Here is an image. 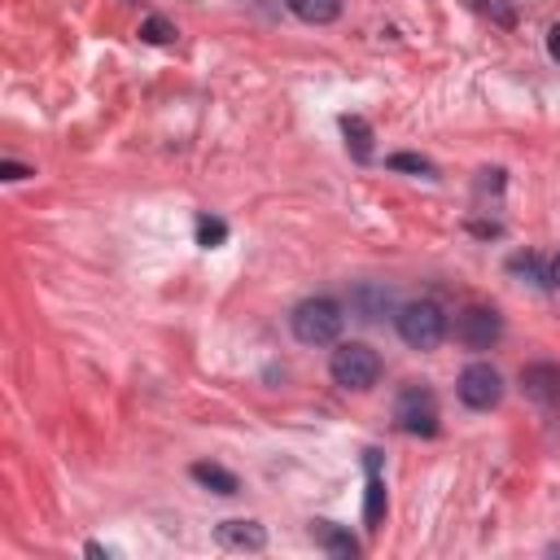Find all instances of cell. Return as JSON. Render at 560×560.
<instances>
[{"mask_svg": "<svg viewBox=\"0 0 560 560\" xmlns=\"http://www.w3.org/2000/svg\"><path fill=\"white\" fill-rule=\"evenodd\" d=\"M0 175H4V179H26V175H35V171H26V166H18V162H0Z\"/></svg>", "mask_w": 560, "mask_h": 560, "instance_id": "cell-19", "label": "cell"}, {"mask_svg": "<svg viewBox=\"0 0 560 560\" xmlns=\"http://www.w3.org/2000/svg\"><path fill=\"white\" fill-rule=\"evenodd\" d=\"M389 166H394V171H416V175H433V162H429V158H420V153H394V158H389Z\"/></svg>", "mask_w": 560, "mask_h": 560, "instance_id": "cell-18", "label": "cell"}, {"mask_svg": "<svg viewBox=\"0 0 560 560\" xmlns=\"http://www.w3.org/2000/svg\"><path fill=\"white\" fill-rule=\"evenodd\" d=\"M192 481L197 486H206V490H214V494H236L241 490V481H236V472H228L223 464H210V459H197L192 468Z\"/></svg>", "mask_w": 560, "mask_h": 560, "instance_id": "cell-10", "label": "cell"}, {"mask_svg": "<svg viewBox=\"0 0 560 560\" xmlns=\"http://www.w3.org/2000/svg\"><path fill=\"white\" fill-rule=\"evenodd\" d=\"M363 521H368V529H381V521H385V486H381V477H376V472L368 477V494H363Z\"/></svg>", "mask_w": 560, "mask_h": 560, "instance_id": "cell-13", "label": "cell"}, {"mask_svg": "<svg viewBox=\"0 0 560 560\" xmlns=\"http://www.w3.org/2000/svg\"><path fill=\"white\" fill-rule=\"evenodd\" d=\"M140 39H149V44H171V39H175V26H171L166 18H144V22H140Z\"/></svg>", "mask_w": 560, "mask_h": 560, "instance_id": "cell-17", "label": "cell"}, {"mask_svg": "<svg viewBox=\"0 0 560 560\" xmlns=\"http://www.w3.org/2000/svg\"><path fill=\"white\" fill-rule=\"evenodd\" d=\"M503 337V319L494 306H464L455 315V341L468 350H490Z\"/></svg>", "mask_w": 560, "mask_h": 560, "instance_id": "cell-6", "label": "cell"}, {"mask_svg": "<svg viewBox=\"0 0 560 560\" xmlns=\"http://www.w3.org/2000/svg\"><path fill=\"white\" fill-rule=\"evenodd\" d=\"M398 337L411 346V350H433L442 337H446V315L438 302L420 298V302H407L398 311Z\"/></svg>", "mask_w": 560, "mask_h": 560, "instance_id": "cell-3", "label": "cell"}, {"mask_svg": "<svg viewBox=\"0 0 560 560\" xmlns=\"http://www.w3.org/2000/svg\"><path fill=\"white\" fill-rule=\"evenodd\" d=\"M394 424L411 438H433L438 433V398L429 385H407L394 398Z\"/></svg>", "mask_w": 560, "mask_h": 560, "instance_id": "cell-4", "label": "cell"}, {"mask_svg": "<svg viewBox=\"0 0 560 560\" xmlns=\"http://www.w3.org/2000/svg\"><path fill=\"white\" fill-rule=\"evenodd\" d=\"M88 556H105V560H109L114 551H109V547H101V542H88Z\"/></svg>", "mask_w": 560, "mask_h": 560, "instance_id": "cell-22", "label": "cell"}, {"mask_svg": "<svg viewBox=\"0 0 560 560\" xmlns=\"http://www.w3.org/2000/svg\"><path fill=\"white\" fill-rule=\"evenodd\" d=\"M328 372H332V381L341 389H372L376 376H381V359L363 341H341L332 350V359H328Z\"/></svg>", "mask_w": 560, "mask_h": 560, "instance_id": "cell-2", "label": "cell"}, {"mask_svg": "<svg viewBox=\"0 0 560 560\" xmlns=\"http://www.w3.org/2000/svg\"><path fill=\"white\" fill-rule=\"evenodd\" d=\"M284 4H289L293 18H302V22H311V26H328V22H337V13H341V0H284Z\"/></svg>", "mask_w": 560, "mask_h": 560, "instance_id": "cell-11", "label": "cell"}, {"mask_svg": "<svg viewBox=\"0 0 560 560\" xmlns=\"http://www.w3.org/2000/svg\"><path fill=\"white\" fill-rule=\"evenodd\" d=\"M341 131H346V149H350L359 162H368V158H372V127H368L359 114H346V118H341Z\"/></svg>", "mask_w": 560, "mask_h": 560, "instance_id": "cell-12", "label": "cell"}, {"mask_svg": "<svg viewBox=\"0 0 560 560\" xmlns=\"http://www.w3.org/2000/svg\"><path fill=\"white\" fill-rule=\"evenodd\" d=\"M214 538L228 551H262L267 547V529L258 521H219L214 525Z\"/></svg>", "mask_w": 560, "mask_h": 560, "instance_id": "cell-8", "label": "cell"}, {"mask_svg": "<svg viewBox=\"0 0 560 560\" xmlns=\"http://www.w3.org/2000/svg\"><path fill=\"white\" fill-rule=\"evenodd\" d=\"M289 324H293V337L302 346H328V341H337L346 315H341V306L332 298H306V302L293 306Z\"/></svg>", "mask_w": 560, "mask_h": 560, "instance_id": "cell-1", "label": "cell"}, {"mask_svg": "<svg viewBox=\"0 0 560 560\" xmlns=\"http://www.w3.org/2000/svg\"><path fill=\"white\" fill-rule=\"evenodd\" d=\"M547 52H551V61H560V22L547 31Z\"/></svg>", "mask_w": 560, "mask_h": 560, "instance_id": "cell-20", "label": "cell"}, {"mask_svg": "<svg viewBox=\"0 0 560 560\" xmlns=\"http://www.w3.org/2000/svg\"><path fill=\"white\" fill-rule=\"evenodd\" d=\"M547 284H556V289H560V254L551 258V271H547Z\"/></svg>", "mask_w": 560, "mask_h": 560, "instance_id": "cell-21", "label": "cell"}, {"mask_svg": "<svg viewBox=\"0 0 560 560\" xmlns=\"http://www.w3.org/2000/svg\"><path fill=\"white\" fill-rule=\"evenodd\" d=\"M223 241H228V223L214 219V214H201V219H197V245L214 249V245H223Z\"/></svg>", "mask_w": 560, "mask_h": 560, "instance_id": "cell-15", "label": "cell"}, {"mask_svg": "<svg viewBox=\"0 0 560 560\" xmlns=\"http://www.w3.org/2000/svg\"><path fill=\"white\" fill-rule=\"evenodd\" d=\"M311 538H315L332 560H354V556H359V542H354L341 525H332V521H311Z\"/></svg>", "mask_w": 560, "mask_h": 560, "instance_id": "cell-9", "label": "cell"}, {"mask_svg": "<svg viewBox=\"0 0 560 560\" xmlns=\"http://www.w3.org/2000/svg\"><path fill=\"white\" fill-rule=\"evenodd\" d=\"M481 18H490V22H499V26H512L516 22V9L508 4V0H468Z\"/></svg>", "mask_w": 560, "mask_h": 560, "instance_id": "cell-16", "label": "cell"}, {"mask_svg": "<svg viewBox=\"0 0 560 560\" xmlns=\"http://www.w3.org/2000/svg\"><path fill=\"white\" fill-rule=\"evenodd\" d=\"M521 389H525V398H534L542 407L560 402V368L556 363H529V368H521Z\"/></svg>", "mask_w": 560, "mask_h": 560, "instance_id": "cell-7", "label": "cell"}, {"mask_svg": "<svg viewBox=\"0 0 560 560\" xmlns=\"http://www.w3.org/2000/svg\"><path fill=\"white\" fill-rule=\"evenodd\" d=\"M354 306H359V315L363 319H376L381 315V306H389V289H354V298H350Z\"/></svg>", "mask_w": 560, "mask_h": 560, "instance_id": "cell-14", "label": "cell"}, {"mask_svg": "<svg viewBox=\"0 0 560 560\" xmlns=\"http://www.w3.org/2000/svg\"><path fill=\"white\" fill-rule=\"evenodd\" d=\"M455 389H459V402H464V407L490 411V407H499V398H503V376H499L490 363H468V368L459 372Z\"/></svg>", "mask_w": 560, "mask_h": 560, "instance_id": "cell-5", "label": "cell"}]
</instances>
